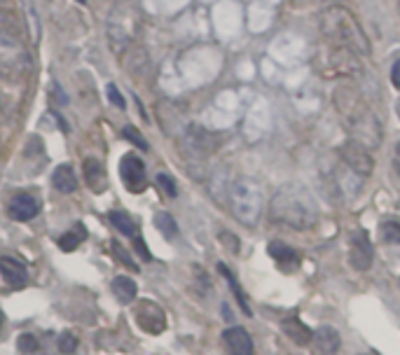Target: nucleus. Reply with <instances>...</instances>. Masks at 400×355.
<instances>
[{
	"mask_svg": "<svg viewBox=\"0 0 400 355\" xmlns=\"http://www.w3.org/2000/svg\"><path fill=\"white\" fill-rule=\"evenodd\" d=\"M391 82H393L396 89H400V59L393 63V68H391Z\"/></svg>",
	"mask_w": 400,
	"mask_h": 355,
	"instance_id": "32",
	"label": "nucleus"
},
{
	"mask_svg": "<svg viewBox=\"0 0 400 355\" xmlns=\"http://www.w3.org/2000/svg\"><path fill=\"white\" fill-rule=\"evenodd\" d=\"M31 68V52L24 36L0 29V73L22 77Z\"/></svg>",
	"mask_w": 400,
	"mask_h": 355,
	"instance_id": "6",
	"label": "nucleus"
},
{
	"mask_svg": "<svg viewBox=\"0 0 400 355\" xmlns=\"http://www.w3.org/2000/svg\"><path fill=\"white\" fill-rule=\"evenodd\" d=\"M269 213L276 222L292 229H311L318 220V209L311 194L302 185H286L281 187L269 204Z\"/></svg>",
	"mask_w": 400,
	"mask_h": 355,
	"instance_id": "2",
	"label": "nucleus"
},
{
	"mask_svg": "<svg viewBox=\"0 0 400 355\" xmlns=\"http://www.w3.org/2000/svg\"><path fill=\"white\" fill-rule=\"evenodd\" d=\"M112 292H115V297L122 301V304H129V301L136 299L138 285L136 280H131L129 276H117L112 278Z\"/></svg>",
	"mask_w": 400,
	"mask_h": 355,
	"instance_id": "20",
	"label": "nucleus"
},
{
	"mask_svg": "<svg viewBox=\"0 0 400 355\" xmlns=\"http://www.w3.org/2000/svg\"><path fill=\"white\" fill-rule=\"evenodd\" d=\"M52 185H54L57 192L61 194H71L77 190V176H75V169L71 164H61L54 169V176H52Z\"/></svg>",
	"mask_w": 400,
	"mask_h": 355,
	"instance_id": "18",
	"label": "nucleus"
},
{
	"mask_svg": "<svg viewBox=\"0 0 400 355\" xmlns=\"http://www.w3.org/2000/svg\"><path fill=\"white\" fill-rule=\"evenodd\" d=\"M59 351L64 355H71L77 351V337L73 332H64L61 337H59Z\"/></svg>",
	"mask_w": 400,
	"mask_h": 355,
	"instance_id": "29",
	"label": "nucleus"
},
{
	"mask_svg": "<svg viewBox=\"0 0 400 355\" xmlns=\"http://www.w3.org/2000/svg\"><path fill=\"white\" fill-rule=\"evenodd\" d=\"M318 29H321L323 38L332 45L346 47V50L356 52L358 56L370 54V40L361 29L358 19L351 15L342 5H330L318 17Z\"/></svg>",
	"mask_w": 400,
	"mask_h": 355,
	"instance_id": "3",
	"label": "nucleus"
},
{
	"mask_svg": "<svg viewBox=\"0 0 400 355\" xmlns=\"http://www.w3.org/2000/svg\"><path fill=\"white\" fill-rule=\"evenodd\" d=\"M0 3H3V0H0Z\"/></svg>",
	"mask_w": 400,
	"mask_h": 355,
	"instance_id": "40",
	"label": "nucleus"
},
{
	"mask_svg": "<svg viewBox=\"0 0 400 355\" xmlns=\"http://www.w3.org/2000/svg\"><path fill=\"white\" fill-rule=\"evenodd\" d=\"M136 248H138V252H141V257L143 259H150V252H148V248H145V243L141 239H136Z\"/></svg>",
	"mask_w": 400,
	"mask_h": 355,
	"instance_id": "34",
	"label": "nucleus"
},
{
	"mask_svg": "<svg viewBox=\"0 0 400 355\" xmlns=\"http://www.w3.org/2000/svg\"><path fill=\"white\" fill-rule=\"evenodd\" d=\"M105 93H108V98H110V103L115 105V108H119V110H124L126 108V103H124V96L119 93V89H117V84H108V89H105Z\"/></svg>",
	"mask_w": 400,
	"mask_h": 355,
	"instance_id": "31",
	"label": "nucleus"
},
{
	"mask_svg": "<svg viewBox=\"0 0 400 355\" xmlns=\"http://www.w3.org/2000/svg\"><path fill=\"white\" fill-rule=\"evenodd\" d=\"M110 248H112V255H115V259H119V262H122L124 266H131V269L136 271V264H133L131 255H129V252L124 250L122 246H119V243H115V241H112V243H110Z\"/></svg>",
	"mask_w": 400,
	"mask_h": 355,
	"instance_id": "30",
	"label": "nucleus"
},
{
	"mask_svg": "<svg viewBox=\"0 0 400 355\" xmlns=\"http://www.w3.org/2000/svg\"><path fill=\"white\" fill-rule=\"evenodd\" d=\"M133 316H136L138 327L148 334H162L166 330V316H164L162 306L155 304V301H150V299L138 301L136 313H133Z\"/></svg>",
	"mask_w": 400,
	"mask_h": 355,
	"instance_id": "8",
	"label": "nucleus"
},
{
	"mask_svg": "<svg viewBox=\"0 0 400 355\" xmlns=\"http://www.w3.org/2000/svg\"><path fill=\"white\" fill-rule=\"evenodd\" d=\"M230 206L239 222L246 227H255L260 222L265 206V197L260 185L251 178L235 180V185L230 187Z\"/></svg>",
	"mask_w": 400,
	"mask_h": 355,
	"instance_id": "4",
	"label": "nucleus"
},
{
	"mask_svg": "<svg viewBox=\"0 0 400 355\" xmlns=\"http://www.w3.org/2000/svg\"><path fill=\"white\" fill-rule=\"evenodd\" d=\"M38 211H40L38 199H33L31 194H24V192L15 194L8 204V216L12 220H17V222H29V220L38 216Z\"/></svg>",
	"mask_w": 400,
	"mask_h": 355,
	"instance_id": "12",
	"label": "nucleus"
},
{
	"mask_svg": "<svg viewBox=\"0 0 400 355\" xmlns=\"http://www.w3.org/2000/svg\"><path fill=\"white\" fill-rule=\"evenodd\" d=\"M84 178H87V185L91 187V192L101 194L105 187H108V180H105V169L98 159L89 157L84 159Z\"/></svg>",
	"mask_w": 400,
	"mask_h": 355,
	"instance_id": "17",
	"label": "nucleus"
},
{
	"mask_svg": "<svg viewBox=\"0 0 400 355\" xmlns=\"http://www.w3.org/2000/svg\"><path fill=\"white\" fill-rule=\"evenodd\" d=\"M119 176H122V183L129 192L138 194L148 187V176H145V164L141 157L136 155H124L122 162H119Z\"/></svg>",
	"mask_w": 400,
	"mask_h": 355,
	"instance_id": "7",
	"label": "nucleus"
},
{
	"mask_svg": "<svg viewBox=\"0 0 400 355\" xmlns=\"http://www.w3.org/2000/svg\"><path fill=\"white\" fill-rule=\"evenodd\" d=\"M379 234H382L384 243H391V246L400 243V222L389 220V222H384L382 227H379Z\"/></svg>",
	"mask_w": 400,
	"mask_h": 355,
	"instance_id": "25",
	"label": "nucleus"
},
{
	"mask_svg": "<svg viewBox=\"0 0 400 355\" xmlns=\"http://www.w3.org/2000/svg\"><path fill=\"white\" fill-rule=\"evenodd\" d=\"M332 103L342 117V122L349 131V136L356 140L358 145L377 147L382 143V122L379 117L372 112V108L365 103V98L361 96V91L351 84H339L335 93H332Z\"/></svg>",
	"mask_w": 400,
	"mask_h": 355,
	"instance_id": "1",
	"label": "nucleus"
},
{
	"mask_svg": "<svg viewBox=\"0 0 400 355\" xmlns=\"http://www.w3.org/2000/svg\"><path fill=\"white\" fill-rule=\"evenodd\" d=\"M314 66L325 77H353L363 70L361 56H358L356 52L346 50V47H339V45H332V43L316 52Z\"/></svg>",
	"mask_w": 400,
	"mask_h": 355,
	"instance_id": "5",
	"label": "nucleus"
},
{
	"mask_svg": "<svg viewBox=\"0 0 400 355\" xmlns=\"http://www.w3.org/2000/svg\"><path fill=\"white\" fill-rule=\"evenodd\" d=\"M349 262L356 271H368L372 266V243L365 232H353L349 236Z\"/></svg>",
	"mask_w": 400,
	"mask_h": 355,
	"instance_id": "9",
	"label": "nucleus"
},
{
	"mask_svg": "<svg viewBox=\"0 0 400 355\" xmlns=\"http://www.w3.org/2000/svg\"><path fill=\"white\" fill-rule=\"evenodd\" d=\"M157 187L169 199H176L178 197V187H176V183H173V178L169 176V173H159V176H157Z\"/></svg>",
	"mask_w": 400,
	"mask_h": 355,
	"instance_id": "26",
	"label": "nucleus"
},
{
	"mask_svg": "<svg viewBox=\"0 0 400 355\" xmlns=\"http://www.w3.org/2000/svg\"><path fill=\"white\" fill-rule=\"evenodd\" d=\"M185 143L192 152H195L197 157H206L211 155V152L218 150L220 140L216 133L206 131L204 126H197V124H190L188 131H185Z\"/></svg>",
	"mask_w": 400,
	"mask_h": 355,
	"instance_id": "11",
	"label": "nucleus"
},
{
	"mask_svg": "<svg viewBox=\"0 0 400 355\" xmlns=\"http://www.w3.org/2000/svg\"><path fill=\"white\" fill-rule=\"evenodd\" d=\"M218 271L223 273L225 278H228V283L232 285V290H235V294H237V301H239V306H242V311L246 313V316H251V306H249V301H246V294H244V290H242V285H239V280L232 276V271L228 269L225 264H218Z\"/></svg>",
	"mask_w": 400,
	"mask_h": 355,
	"instance_id": "23",
	"label": "nucleus"
},
{
	"mask_svg": "<svg viewBox=\"0 0 400 355\" xmlns=\"http://www.w3.org/2000/svg\"><path fill=\"white\" fill-rule=\"evenodd\" d=\"M77 3H84V0H77Z\"/></svg>",
	"mask_w": 400,
	"mask_h": 355,
	"instance_id": "38",
	"label": "nucleus"
},
{
	"mask_svg": "<svg viewBox=\"0 0 400 355\" xmlns=\"http://www.w3.org/2000/svg\"><path fill=\"white\" fill-rule=\"evenodd\" d=\"M155 227L164 234L166 239H176L178 236V225H176V220H173L171 213H157Z\"/></svg>",
	"mask_w": 400,
	"mask_h": 355,
	"instance_id": "24",
	"label": "nucleus"
},
{
	"mask_svg": "<svg viewBox=\"0 0 400 355\" xmlns=\"http://www.w3.org/2000/svg\"><path fill=\"white\" fill-rule=\"evenodd\" d=\"M84 236H87L84 227L77 225L75 229H68L66 234H61V236H59V248H61V250H66V252H73V250H75V248L84 241Z\"/></svg>",
	"mask_w": 400,
	"mask_h": 355,
	"instance_id": "21",
	"label": "nucleus"
},
{
	"mask_svg": "<svg viewBox=\"0 0 400 355\" xmlns=\"http://www.w3.org/2000/svg\"><path fill=\"white\" fill-rule=\"evenodd\" d=\"M108 220H110V225L115 227L119 234H126V236H136V222H133V220L126 216V213L112 211V213H108Z\"/></svg>",
	"mask_w": 400,
	"mask_h": 355,
	"instance_id": "22",
	"label": "nucleus"
},
{
	"mask_svg": "<svg viewBox=\"0 0 400 355\" xmlns=\"http://www.w3.org/2000/svg\"><path fill=\"white\" fill-rule=\"evenodd\" d=\"M17 348H19V353H24V355H31V353H36L38 351V339H36V334H22V337L17 339Z\"/></svg>",
	"mask_w": 400,
	"mask_h": 355,
	"instance_id": "28",
	"label": "nucleus"
},
{
	"mask_svg": "<svg viewBox=\"0 0 400 355\" xmlns=\"http://www.w3.org/2000/svg\"><path fill=\"white\" fill-rule=\"evenodd\" d=\"M393 169H396V173L400 176V140L396 143V150H393Z\"/></svg>",
	"mask_w": 400,
	"mask_h": 355,
	"instance_id": "33",
	"label": "nucleus"
},
{
	"mask_svg": "<svg viewBox=\"0 0 400 355\" xmlns=\"http://www.w3.org/2000/svg\"><path fill=\"white\" fill-rule=\"evenodd\" d=\"M267 252H269V255L276 259V264L281 266V269H288V271L290 269H297L299 255H297V250H292L290 246L281 243V241H274V243L267 246Z\"/></svg>",
	"mask_w": 400,
	"mask_h": 355,
	"instance_id": "16",
	"label": "nucleus"
},
{
	"mask_svg": "<svg viewBox=\"0 0 400 355\" xmlns=\"http://www.w3.org/2000/svg\"><path fill=\"white\" fill-rule=\"evenodd\" d=\"M396 115H398V119H400V100H398V105H396Z\"/></svg>",
	"mask_w": 400,
	"mask_h": 355,
	"instance_id": "36",
	"label": "nucleus"
},
{
	"mask_svg": "<svg viewBox=\"0 0 400 355\" xmlns=\"http://www.w3.org/2000/svg\"><path fill=\"white\" fill-rule=\"evenodd\" d=\"M3 323H5V316H3V311H0V330H3Z\"/></svg>",
	"mask_w": 400,
	"mask_h": 355,
	"instance_id": "35",
	"label": "nucleus"
},
{
	"mask_svg": "<svg viewBox=\"0 0 400 355\" xmlns=\"http://www.w3.org/2000/svg\"><path fill=\"white\" fill-rule=\"evenodd\" d=\"M342 157H344V162L351 166V171L356 173V176H361V178H368L372 169H375V162H372V157H370V150L368 147H363V145H358L356 140H349L344 147H342Z\"/></svg>",
	"mask_w": 400,
	"mask_h": 355,
	"instance_id": "10",
	"label": "nucleus"
},
{
	"mask_svg": "<svg viewBox=\"0 0 400 355\" xmlns=\"http://www.w3.org/2000/svg\"><path fill=\"white\" fill-rule=\"evenodd\" d=\"M223 341L232 355H253V339L244 327H228L223 332Z\"/></svg>",
	"mask_w": 400,
	"mask_h": 355,
	"instance_id": "14",
	"label": "nucleus"
},
{
	"mask_svg": "<svg viewBox=\"0 0 400 355\" xmlns=\"http://www.w3.org/2000/svg\"><path fill=\"white\" fill-rule=\"evenodd\" d=\"M314 346L316 351L321 355H335L339 351V346H342V337H339V332L335 327L330 325H321L318 330L314 332Z\"/></svg>",
	"mask_w": 400,
	"mask_h": 355,
	"instance_id": "15",
	"label": "nucleus"
},
{
	"mask_svg": "<svg viewBox=\"0 0 400 355\" xmlns=\"http://www.w3.org/2000/svg\"><path fill=\"white\" fill-rule=\"evenodd\" d=\"M325 3H337V0H325Z\"/></svg>",
	"mask_w": 400,
	"mask_h": 355,
	"instance_id": "37",
	"label": "nucleus"
},
{
	"mask_svg": "<svg viewBox=\"0 0 400 355\" xmlns=\"http://www.w3.org/2000/svg\"><path fill=\"white\" fill-rule=\"evenodd\" d=\"M398 12H400V3H398Z\"/></svg>",
	"mask_w": 400,
	"mask_h": 355,
	"instance_id": "39",
	"label": "nucleus"
},
{
	"mask_svg": "<svg viewBox=\"0 0 400 355\" xmlns=\"http://www.w3.org/2000/svg\"><path fill=\"white\" fill-rule=\"evenodd\" d=\"M122 136L129 140L131 145H136L138 150H148V143H145V138H143V133L136 129V126H124L122 129Z\"/></svg>",
	"mask_w": 400,
	"mask_h": 355,
	"instance_id": "27",
	"label": "nucleus"
},
{
	"mask_svg": "<svg viewBox=\"0 0 400 355\" xmlns=\"http://www.w3.org/2000/svg\"><path fill=\"white\" fill-rule=\"evenodd\" d=\"M283 332L288 334V339L295 341L297 346H306L311 339H314V332H311L297 316H290L283 320Z\"/></svg>",
	"mask_w": 400,
	"mask_h": 355,
	"instance_id": "19",
	"label": "nucleus"
},
{
	"mask_svg": "<svg viewBox=\"0 0 400 355\" xmlns=\"http://www.w3.org/2000/svg\"><path fill=\"white\" fill-rule=\"evenodd\" d=\"M0 276L5 278V283L12 287H24L29 283V271L26 264L19 262L15 257H0Z\"/></svg>",
	"mask_w": 400,
	"mask_h": 355,
	"instance_id": "13",
	"label": "nucleus"
}]
</instances>
